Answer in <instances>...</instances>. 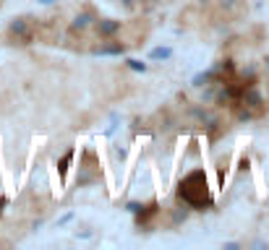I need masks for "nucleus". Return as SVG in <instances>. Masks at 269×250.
<instances>
[{
	"label": "nucleus",
	"mask_w": 269,
	"mask_h": 250,
	"mask_svg": "<svg viewBox=\"0 0 269 250\" xmlns=\"http://www.w3.org/2000/svg\"><path fill=\"white\" fill-rule=\"evenodd\" d=\"M181 198L193 209H204L209 206V185H207V175L201 170H193L191 175L183 177L181 183Z\"/></svg>",
	"instance_id": "nucleus-1"
}]
</instances>
